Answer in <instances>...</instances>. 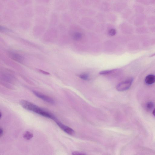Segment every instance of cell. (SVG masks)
<instances>
[{
  "mask_svg": "<svg viewBox=\"0 0 155 155\" xmlns=\"http://www.w3.org/2000/svg\"><path fill=\"white\" fill-rule=\"evenodd\" d=\"M20 104L22 107L26 110L31 111L38 114L53 120L56 119V118L50 112L43 110L37 105L28 101L22 100L20 101Z\"/></svg>",
  "mask_w": 155,
  "mask_h": 155,
  "instance_id": "obj_1",
  "label": "cell"
},
{
  "mask_svg": "<svg viewBox=\"0 0 155 155\" xmlns=\"http://www.w3.org/2000/svg\"><path fill=\"white\" fill-rule=\"evenodd\" d=\"M133 79L129 78L125 81L121 82L116 87V89L118 91H123L129 89L132 85Z\"/></svg>",
  "mask_w": 155,
  "mask_h": 155,
  "instance_id": "obj_2",
  "label": "cell"
},
{
  "mask_svg": "<svg viewBox=\"0 0 155 155\" xmlns=\"http://www.w3.org/2000/svg\"><path fill=\"white\" fill-rule=\"evenodd\" d=\"M34 14V11L33 9L30 7H28L21 9L19 12L18 15L21 18L27 19L32 17Z\"/></svg>",
  "mask_w": 155,
  "mask_h": 155,
  "instance_id": "obj_3",
  "label": "cell"
},
{
  "mask_svg": "<svg viewBox=\"0 0 155 155\" xmlns=\"http://www.w3.org/2000/svg\"><path fill=\"white\" fill-rule=\"evenodd\" d=\"M33 92L38 97L42 99L45 102L50 104H55V101L52 98L46 96L42 93L34 91H33Z\"/></svg>",
  "mask_w": 155,
  "mask_h": 155,
  "instance_id": "obj_4",
  "label": "cell"
},
{
  "mask_svg": "<svg viewBox=\"0 0 155 155\" xmlns=\"http://www.w3.org/2000/svg\"><path fill=\"white\" fill-rule=\"evenodd\" d=\"M55 122L58 126L66 133L71 135H73L75 134V131L72 128L65 125L58 120H56Z\"/></svg>",
  "mask_w": 155,
  "mask_h": 155,
  "instance_id": "obj_5",
  "label": "cell"
},
{
  "mask_svg": "<svg viewBox=\"0 0 155 155\" xmlns=\"http://www.w3.org/2000/svg\"><path fill=\"white\" fill-rule=\"evenodd\" d=\"M35 11L36 13L38 15H46L50 11L48 7L43 6H37L35 7Z\"/></svg>",
  "mask_w": 155,
  "mask_h": 155,
  "instance_id": "obj_6",
  "label": "cell"
},
{
  "mask_svg": "<svg viewBox=\"0 0 155 155\" xmlns=\"http://www.w3.org/2000/svg\"><path fill=\"white\" fill-rule=\"evenodd\" d=\"M10 56L12 59L17 62L22 63L24 60V58L23 57L18 53L12 52L10 53Z\"/></svg>",
  "mask_w": 155,
  "mask_h": 155,
  "instance_id": "obj_7",
  "label": "cell"
},
{
  "mask_svg": "<svg viewBox=\"0 0 155 155\" xmlns=\"http://www.w3.org/2000/svg\"><path fill=\"white\" fill-rule=\"evenodd\" d=\"M2 79L4 81L9 83H12L14 80H15V78L14 76L8 73L3 74Z\"/></svg>",
  "mask_w": 155,
  "mask_h": 155,
  "instance_id": "obj_8",
  "label": "cell"
},
{
  "mask_svg": "<svg viewBox=\"0 0 155 155\" xmlns=\"http://www.w3.org/2000/svg\"><path fill=\"white\" fill-rule=\"evenodd\" d=\"M64 3L61 0H55L54 2V7L56 10H63L64 8Z\"/></svg>",
  "mask_w": 155,
  "mask_h": 155,
  "instance_id": "obj_9",
  "label": "cell"
},
{
  "mask_svg": "<svg viewBox=\"0 0 155 155\" xmlns=\"http://www.w3.org/2000/svg\"><path fill=\"white\" fill-rule=\"evenodd\" d=\"M145 83L147 84L151 85L155 83V76L153 75H149L145 78Z\"/></svg>",
  "mask_w": 155,
  "mask_h": 155,
  "instance_id": "obj_10",
  "label": "cell"
},
{
  "mask_svg": "<svg viewBox=\"0 0 155 155\" xmlns=\"http://www.w3.org/2000/svg\"><path fill=\"white\" fill-rule=\"evenodd\" d=\"M59 20L58 14L55 12H53L51 15L50 21L51 23H56Z\"/></svg>",
  "mask_w": 155,
  "mask_h": 155,
  "instance_id": "obj_11",
  "label": "cell"
},
{
  "mask_svg": "<svg viewBox=\"0 0 155 155\" xmlns=\"http://www.w3.org/2000/svg\"><path fill=\"white\" fill-rule=\"evenodd\" d=\"M34 136V135L32 133L29 131H27L24 134L23 138L26 140H29L32 138Z\"/></svg>",
  "mask_w": 155,
  "mask_h": 155,
  "instance_id": "obj_12",
  "label": "cell"
},
{
  "mask_svg": "<svg viewBox=\"0 0 155 155\" xmlns=\"http://www.w3.org/2000/svg\"><path fill=\"white\" fill-rule=\"evenodd\" d=\"M17 1L20 5L23 6L27 5L31 2V0H17Z\"/></svg>",
  "mask_w": 155,
  "mask_h": 155,
  "instance_id": "obj_13",
  "label": "cell"
},
{
  "mask_svg": "<svg viewBox=\"0 0 155 155\" xmlns=\"http://www.w3.org/2000/svg\"><path fill=\"white\" fill-rule=\"evenodd\" d=\"M82 37V35L80 33H74L73 35V38L74 40H79L81 39Z\"/></svg>",
  "mask_w": 155,
  "mask_h": 155,
  "instance_id": "obj_14",
  "label": "cell"
},
{
  "mask_svg": "<svg viewBox=\"0 0 155 155\" xmlns=\"http://www.w3.org/2000/svg\"><path fill=\"white\" fill-rule=\"evenodd\" d=\"M154 106V104L152 102H149L146 105V109L148 110H151Z\"/></svg>",
  "mask_w": 155,
  "mask_h": 155,
  "instance_id": "obj_15",
  "label": "cell"
},
{
  "mask_svg": "<svg viewBox=\"0 0 155 155\" xmlns=\"http://www.w3.org/2000/svg\"><path fill=\"white\" fill-rule=\"evenodd\" d=\"M79 77L82 80H88L89 78V76L87 74H81L79 76Z\"/></svg>",
  "mask_w": 155,
  "mask_h": 155,
  "instance_id": "obj_16",
  "label": "cell"
},
{
  "mask_svg": "<svg viewBox=\"0 0 155 155\" xmlns=\"http://www.w3.org/2000/svg\"><path fill=\"white\" fill-rule=\"evenodd\" d=\"M113 70H105L101 71L99 73L101 75H107L111 74L113 72Z\"/></svg>",
  "mask_w": 155,
  "mask_h": 155,
  "instance_id": "obj_17",
  "label": "cell"
},
{
  "mask_svg": "<svg viewBox=\"0 0 155 155\" xmlns=\"http://www.w3.org/2000/svg\"><path fill=\"white\" fill-rule=\"evenodd\" d=\"M9 7H11L10 8H12L13 9H17L18 8L17 5L15 3L12 2H11L9 3Z\"/></svg>",
  "mask_w": 155,
  "mask_h": 155,
  "instance_id": "obj_18",
  "label": "cell"
},
{
  "mask_svg": "<svg viewBox=\"0 0 155 155\" xmlns=\"http://www.w3.org/2000/svg\"><path fill=\"white\" fill-rule=\"evenodd\" d=\"M36 2L40 4H48L50 2V0H35Z\"/></svg>",
  "mask_w": 155,
  "mask_h": 155,
  "instance_id": "obj_19",
  "label": "cell"
},
{
  "mask_svg": "<svg viewBox=\"0 0 155 155\" xmlns=\"http://www.w3.org/2000/svg\"><path fill=\"white\" fill-rule=\"evenodd\" d=\"M109 34L111 36H113L116 34V31L114 29H112L109 31Z\"/></svg>",
  "mask_w": 155,
  "mask_h": 155,
  "instance_id": "obj_20",
  "label": "cell"
},
{
  "mask_svg": "<svg viewBox=\"0 0 155 155\" xmlns=\"http://www.w3.org/2000/svg\"><path fill=\"white\" fill-rule=\"evenodd\" d=\"M72 154L75 155H85V153L83 152H80L79 151H75L72 153Z\"/></svg>",
  "mask_w": 155,
  "mask_h": 155,
  "instance_id": "obj_21",
  "label": "cell"
},
{
  "mask_svg": "<svg viewBox=\"0 0 155 155\" xmlns=\"http://www.w3.org/2000/svg\"><path fill=\"white\" fill-rule=\"evenodd\" d=\"M39 71H40V72H42V73L45 74V75H50V74L49 73L45 72V71H44L41 70H39Z\"/></svg>",
  "mask_w": 155,
  "mask_h": 155,
  "instance_id": "obj_22",
  "label": "cell"
},
{
  "mask_svg": "<svg viewBox=\"0 0 155 155\" xmlns=\"http://www.w3.org/2000/svg\"><path fill=\"white\" fill-rule=\"evenodd\" d=\"M3 134H4V131H3L2 128H1V129H0V136H1V137L2 136Z\"/></svg>",
  "mask_w": 155,
  "mask_h": 155,
  "instance_id": "obj_23",
  "label": "cell"
},
{
  "mask_svg": "<svg viewBox=\"0 0 155 155\" xmlns=\"http://www.w3.org/2000/svg\"><path fill=\"white\" fill-rule=\"evenodd\" d=\"M153 115H154V116H155V108L153 111Z\"/></svg>",
  "mask_w": 155,
  "mask_h": 155,
  "instance_id": "obj_24",
  "label": "cell"
},
{
  "mask_svg": "<svg viewBox=\"0 0 155 155\" xmlns=\"http://www.w3.org/2000/svg\"><path fill=\"white\" fill-rule=\"evenodd\" d=\"M155 56V53L154 54H153V55H152V56H151V57H152V56Z\"/></svg>",
  "mask_w": 155,
  "mask_h": 155,
  "instance_id": "obj_25",
  "label": "cell"
},
{
  "mask_svg": "<svg viewBox=\"0 0 155 155\" xmlns=\"http://www.w3.org/2000/svg\"><path fill=\"white\" fill-rule=\"evenodd\" d=\"M1 117H2V113H1Z\"/></svg>",
  "mask_w": 155,
  "mask_h": 155,
  "instance_id": "obj_26",
  "label": "cell"
}]
</instances>
